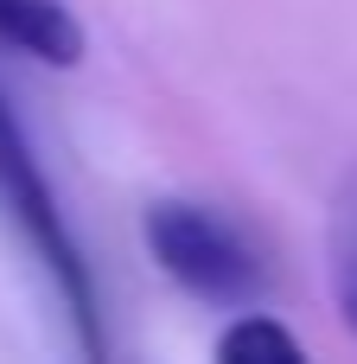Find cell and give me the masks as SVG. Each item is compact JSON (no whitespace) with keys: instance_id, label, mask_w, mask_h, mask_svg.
Masks as SVG:
<instances>
[{"instance_id":"obj_2","label":"cell","mask_w":357,"mask_h":364,"mask_svg":"<svg viewBox=\"0 0 357 364\" xmlns=\"http://www.w3.org/2000/svg\"><path fill=\"white\" fill-rule=\"evenodd\" d=\"M141 243L153 269L204 307H256L275 288V269L249 243V230L198 198H153L141 218Z\"/></svg>"},{"instance_id":"obj_3","label":"cell","mask_w":357,"mask_h":364,"mask_svg":"<svg viewBox=\"0 0 357 364\" xmlns=\"http://www.w3.org/2000/svg\"><path fill=\"white\" fill-rule=\"evenodd\" d=\"M0 45L51 70H77L89 51L83 19L64 0H0Z\"/></svg>"},{"instance_id":"obj_5","label":"cell","mask_w":357,"mask_h":364,"mask_svg":"<svg viewBox=\"0 0 357 364\" xmlns=\"http://www.w3.org/2000/svg\"><path fill=\"white\" fill-rule=\"evenodd\" d=\"M326 288H332V307H339L345 333H357V173L339 192L332 224H326Z\"/></svg>"},{"instance_id":"obj_1","label":"cell","mask_w":357,"mask_h":364,"mask_svg":"<svg viewBox=\"0 0 357 364\" xmlns=\"http://www.w3.org/2000/svg\"><path fill=\"white\" fill-rule=\"evenodd\" d=\"M0 224L32 250V262H38V275L51 282V294H57V307H64L77 346H83L89 358H102L109 339H102L96 275H89V262H83V250H77V237H70V224H64V211H57V192H51V179H45V166H38V154H32L19 115L6 109V96H0Z\"/></svg>"},{"instance_id":"obj_4","label":"cell","mask_w":357,"mask_h":364,"mask_svg":"<svg viewBox=\"0 0 357 364\" xmlns=\"http://www.w3.org/2000/svg\"><path fill=\"white\" fill-rule=\"evenodd\" d=\"M211 352L224 364H300L307 358V346H300L275 314H256V307H236V320L217 333Z\"/></svg>"}]
</instances>
